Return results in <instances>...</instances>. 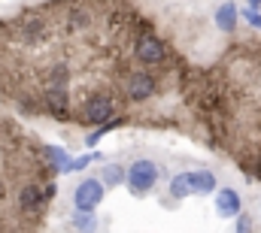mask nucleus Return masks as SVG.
Returning a JSON list of instances; mask_svg holds the SVG:
<instances>
[{"label": "nucleus", "instance_id": "obj_1", "mask_svg": "<svg viewBox=\"0 0 261 233\" xmlns=\"http://www.w3.org/2000/svg\"><path fill=\"white\" fill-rule=\"evenodd\" d=\"M200 76L134 0H37L0 18V103L91 130L186 127Z\"/></svg>", "mask_w": 261, "mask_h": 233}, {"label": "nucleus", "instance_id": "obj_2", "mask_svg": "<svg viewBox=\"0 0 261 233\" xmlns=\"http://www.w3.org/2000/svg\"><path fill=\"white\" fill-rule=\"evenodd\" d=\"M64 155L40 145L15 118L0 112V233L40 230L55 200Z\"/></svg>", "mask_w": 261, "mask_h": 233}, {"label": "nucleus", "instance_id": "obj_3", "mask_svg": "<svg viewBox=\"0 0 261 233\" xmlns=\"http://www.w3.org/2000/svg\"><path fill=\"white\" fill-rule=\"evenodd\" d=\"M103 194H107L103 179H85V182L73 191V203H76L79 212H94V209L103 203Z\"/></svg>", "mask_w": 261, "mask_h": 233}, {"label": "nucleus", "instance_id": "obj_4", "mask_svg": "<svg viewBox=\"0 0 261 233\" xmlns=\"http://www.w3.org/2000/svg\"><path fill=\"white\" fill-rule=\"evenodd\" d=\"M155 182H158V167H155L152 161H137L128 170V188H130L134 197L149 194V191L155 188Z\"/></svg>", "mask_w": 261, "mask_h": 233}, {"label": "nucleus", "instance_id": "obj_5", "mask_svg": "<svg viewBox=\"0 0 261 233\" xmlns=\"http://www.w3.org/2000/svg\"><path fill=\"white\" fill-rule=\"evenodd\" d=\"M216 212H219L222 218H237V215H240V194L231 191V188L216 191Z\"/></svg>", "mask_w": 261, "mask_h": 233}, {"label": "nucleus", "instance_id": "obj_6", "mask_svg": "<svg viewBox=\"0 0 261 233\" xmlns=\"http://www.w3.org/2000/svg\"><path fill=\"white\" fill-rule=\"evenodd\" d=\"M237 18H240V12H237V6L234 3H222L219 9H216V27L219 31H234L237 27Z\"/></svg>", "mask_w": 261, "mask_h": 233}, {"label": "nucleus", "instance_id": "obj_7", "mask_svg": "<svg viewBox=\"0 0 261 233\" xmlns=\"http://www.w3.org/2000/svg\"><path fill=\"white\" fill-rule=\"evenodd\" d=\"M192 179V194H213L216 191V176L210 170H197V173H189Z\"/></svg>", "mask_w": 261, "mask_h": 233}, {"label": "nucleus", "instance_id": "obj_8", "mask_svg": "<svg viewBox=\"0 0 261 233\" xmlns=\"http://www.w3.org/2000/svg\"><path fill=\"white\" fill-rule=\"evenodd\" d=\"M170 194H173L176 200H182V197L192 194V179H189V173H179L173 182H170Z\"/></svg>", "mask_w": 261, "mask_h": 233}, {"label": "nucleus", "instance_id": "obj_9", "mask_svg": "<svg viewBox=\"0 0 261 233\" xmlns=\"http://www.w3.org/2000/svg\"><path fill=\"white\" fill-rule=\"evenodd\" d=\"M119 182H125V170L119 164H113V167L103 170V185H119Z\"/></svg>", "mask_w": 261, "mask_h": 233}, {"label": "nucleus", "instance_id": "obj_10", "mask_svg": "<svg viewBox=\"0 0 261 233\" xmlns=\"http://www.w3.org/2000/svg\"><path fill=\"white\" fill-rule=\"evenodd\" d=\"M243 18H246L252 27H261V12H258V9H252V6H249V9L243 12Z\"/></svg>", "mask_w": 261, "mask_h": 233}, {"label": "nucleus", "instance_id": "obj_11", "mask_svg": "<svg viewBox=\"0 0 261 233\" xmlns=\"http://www.w3.org/2000/svg\"><path fill=\"white\" fill-rule=\"evenodd\" d=\"M237 230H252V218L249 215H237Z\"/></svg>", "mask_w": 261, "mask_h": 233}, {"label": "nucleus", "instance_id": "obj_12", "mask_svg": "<svg viewBox=\"0 0 261 233\" xmlns=\"http://www.w3.org/2000/svg\"><path fill=\"white\" fill-rule=\"evenodd\" d=\"M249 6H252V9H258V6H261V0H249Z\"/></svg>", "mask_w": 261, "mask_h": 233}]
</instances>
